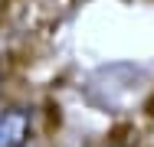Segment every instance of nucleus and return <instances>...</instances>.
<instances>
[{
    "label": "nucleus",
    "instance_id": "1",
    "mask_svg": "<svg viewBox=\"0 0 154 147\" xmlns=\"http://www.w3.org/2000/svg\"><path fill=\"white\" fill-rule=\"evenodd\" d=\"M33 134V115L30 108H7L0 111V147H30Z\"/></svg>",
    "mask_w": 154,
    "mask_h": 147
},
{
    "label": "nucleus",
    "instance_id": "2",
    "mask_svg": "<svg viewBox=\"0 0 154 147\" xmlns=\"http://www.w3.org/2000/svg\"><path fill=\"white\" fill-rule=\"evenodd\" d=\"M0 85H3V72H0Z\"/></svg>",
    "mask_w": 154,
    "mask_h": 147
}]
</instances>
